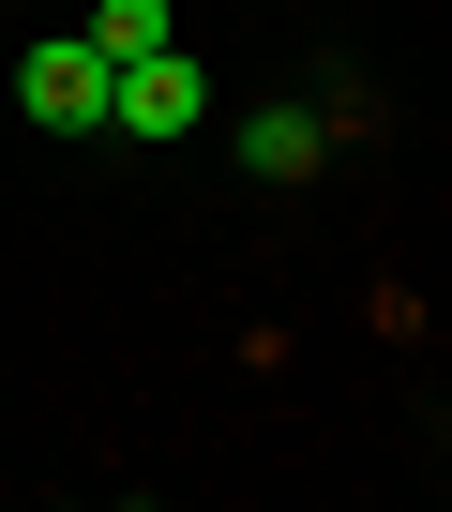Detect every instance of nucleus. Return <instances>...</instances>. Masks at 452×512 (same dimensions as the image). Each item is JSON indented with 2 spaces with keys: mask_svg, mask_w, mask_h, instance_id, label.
Instances as JSON below:
<instances>
[{
  "mask_svg": "<svg viewBox=\"0 0 452 512\" xmlns=\"http://www.w3.org/2000/svg\"><path fill=\"white\" fill-rule=\"evenodd\" d=\"M91 46H106V61H151V46H181V31H166V0H91Z\"/></svg>",
  "mask_w": 452,
  "mask_h": 512,
  "instance_id": "20e7f679",
  "label": "nucleus"
},
{
  "mask_svg": "<svg viewBox=\"0 0 452 512\" xmlns=\"http://www.w3.org/2000/svg\"><path fill=\"white\" fill-rule=\"evenodd\" d=\"M106 121L166 151V136H196V121H211V76H196L181 46H151V61H121V106H106Z\"/></svg>",
  "mask_w": 452,
  "mask_h": 512,
  "instance_id": "f03ea898",
  "label": "nucleus"
},
{
  "mask_svg": "<svg viewBox=\"0 0 452 512\" xmlns=\"http://www.w3.org/2000/svg\"><path fill=\"white\" fill-rule=\"evenodd\" d=\"M317 151H332L317 106H257V121H242V166H257V181H317Z\"/></svg>",
  "mask_w": 452,
  "mask_h": 512,
  "instance_id": "7ed1b4c3",
  "label": "nucleus"
},
{
  "mask_svg": "<svg viewBox=\"0 0 452 512\" xmlns=\"http://www.w3.org/2000/svg\"><path fill=\"white\" fill-rule=\"evenodd\" d=\"M16 106H31L46 136H106V106H121V61H106L91 31H61V46H31V61H16Z\"/></svg>",
  "mask_w": 452,
  "mask_h": 512,
  "instance_id": "f257e3e1",
  "label": "nucleus"
}]
</instances>
